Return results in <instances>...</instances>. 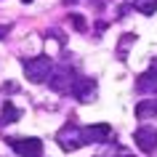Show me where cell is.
Segmentation results:
<instances>
[{"instance_id":"6","label":"cell","mask_w":157,"mask_h":157,"mask_svg":"<svg viewBox=\"0 0 157 157\" xmlns=\"http://www.w3.org/2000/svg\"><path fill=\"white\" fill-rule=\"evenodd\" d=\"M80 133H83V144H104L112 136V128L107 123H99V125H85V128H80Z\"/></svg>"},{"instance_id":"8","label":"cell","mask_w":157,"mask_h":157,"mask_svg":"<svg viewBox=\"0 0 157 157\" xmlns=\"http://www.w3.org/2000/svg\"><path fill=\"white\" fill-rule=\"evenodd\" d=\"M136 91L139 93H157V69L152 67L149 72L139 75V80H136Z\"/></svg>"},{"instance_id":"10","label":"cell","mask_w":157,"mask_h":157,"mask_svg":"<svg viewBox=\"0 0 157 157\" xmlns=\"http://www.w3.org/2000/svg\"><path fill=\"white\" fill-rule=\"evenodd\" d=\"M133 6H136V11H139V13L152 16V13L157 11V0H133Z\"/></svg>"},{"instance_id":"3","label":"cell","mask_w":157,"mask_h":157,"mask_svg":"<svg viewBox=\"0 0 157 157\" xmlns=\"http://www.w3.org/2000/svg\"><path fill=\"white\" fill-rule=\"evenodd\" d=\"M56 141H59V147L64 149V152H75V149L83 147V133H80L77 125H64L56 133Z\"/></svg>"},{"instance_id":"12","label":"cell","mask_w":157,"mask_h":157,"mask_svg":"<svg viewBox=\"0 0 157 157\" xmlns=\"http://www.w3.org/2000/svg\"><path fill=\"white\" fill-rule=\"evenodd\" d=\"M72 24H75V29H80V32L85 29V21H83V16H77V13H72Z\"/></svg>"},{"instance_id":"9","label":"cell","mask_w":157,"mask_h":157,"mask_svg":"<svg viewBox=\"0 0 157 157\" xmlns=\"http://www.w3.org/2000/svg\"><path fill=\"white\" fill-rule=\"evenodd\" d=\"M157 115V99H141L136 104V117L139 120H147V117H155Z\"/></svg>"},{"instance_id":"5","label":"cell","mask_w":157,"mask_h":157,"mask_svg":"<svg viewBox=\"0 0 157 157\" xmlns=\"http://www.w3.org/2000/svg\"><path fill=\"white\" fill-rule=\"evenodd\" d=\"M19 157H40L43 155V141L40 139H8Z\"/></svg>"},{"instance_id":"7","label":"cell","mask_w":157,"mask_h":157,"mask_svg":"<svg viewBox=\"0 0 157 157\" xmlns=\"http://www.w3.org/2000/svg\"><path fill=\"white\" fill-rule=\"evenodd\" d=\"M51 88L59 93H64L72 88V77H69V67H61L56 72H51Z\"/></svg>"},{"instance_id":"4","label":"cell","mask_w":157,"mask_h":157,"mask_svg":"<svg viewBox=\"0 0 157 157\" xmlns=\"http://www.w3.org/2000/svg\"><path fill=\"white\" fill-rule=\"evenodd\" d=\"M133 141H136V147H139L144 155L157 152V128H152V125H141L139 131L133 133Z\"/></svg>"},{"instance_id":"2","label":"cell","mask_w":157,"mask_h":157,"mask_svg":"<svg viewBox=\"0 0 157 157\" xmlns=\"http://www.w3.org/2000/svg\"><path fill=\"white\" fill-rule=\"evenodd\" d=\"M69 91L75 93V99L85 101V104L88 101H96V96H99V88H96V80L93 77H75Z\"/></svg>"},{"instance_id":"13","label":"cell","mask_w":157,"mask_h":157,"mask_svg":"<svg viewBox=\"0 0 157 157\" xmlns=\"http://www.w3.org/2000/svg\"><path fill=\"white\" fill-rule=\"evenodd\" d=\"M21 3H32V0H21Z\"/></svg>"},{"instance_id":"11","label":"cell","mask_w":157,"mask_h":157,"mask_svg":"<svg viewBox=\"0 0 157 157\" xmlns=\"http://www.w3.org/2000/svg\"><path fill=\"white\" fill-rule=\"evenodd\" d=\"M19 117H21V112H19L16 107H13V104H6V107H3V123H16Z\"/></svg>"},{"instance_id":"1","label":"cell","mask_w":157,"mask_h":157,"mask_svg":"<svg viewBox=\"0 0 157 157\" xmlns=\"http://www.w3.org/2000/svg\"><path fill=\"white\" fill-rule=\"evenodd\" d=\"M51 72H53V61H51V56H35V59H29V61H24V75L32 80V83L48 80Z\"/></svg>"}]
</instances>
